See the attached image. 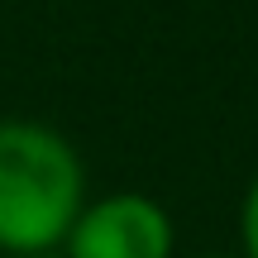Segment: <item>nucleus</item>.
Instances as JSON below:
<instances>
[{"instance_id": "f257e3e1", "label": "nucleus", "mask_w": 258, "mask_h": 258, "mask_svg": "<svg viewBox=\"0 0 258 258\" xmlns=\"http://www.w3.org/2000/svg\"><path fill=\"white\" fill-rule=\"evenodd\" d=\"M86 206V167L62 129L43 120H0V253L62 249Z\"/></svg>"}, {"instance_id": "f03ea898", "label": "nucleus", "mask_w": 258, "mask_h": 258, "mask_svg": "<svg viewBox=\"0 0 258 258\" xmlns=\"http://www.w3.org/2000/svg\"><path fill=\"white\" fill-rule=\"evenodd\" d=\"M67 258H177V225L144 191H105L77 211L62 239Z\"/></svg>"}, {"instance_id": "7ed1b4c3", "label": "nucleus", "mask_w": 258, "mask_h": 258, "mask_svg": "<svg viewBox=\"0 0 258 258\" xmlns=\"http://www.w3.org/2000/svg\"><path fill=\"white\" fill-rule=\"evenodd\" d=\"M239 258H258V177L239 201Z\"/></svg>"}, {"instance_id": "20e7f679", "label": "nucleus", "mask_w": 258, "mask_h": 258, "mask_svg": "<svg viewBox=\"0 0 258 258\" xmlns=\"http://www.w3.org/2000/svg\"><path fill=\"white\" fill-rule=\"evenodd\" d=\"M19 258H67L62 249H48V253H19Z\"/></svg>"}, {"instance_id": "39448f33", "label": "nucleus", "mask_w": 258, "mask_h": 258, "mask_svg": "<svg viewBox=\"0 0 258 258\" xmlns=\"http://www.w3.org/2000/svg\"><path fill=\"white\" fill-rule=\"evenodd\" d=\"M196 258H239V253H196Z\"/></svg>"}]
</instances>
